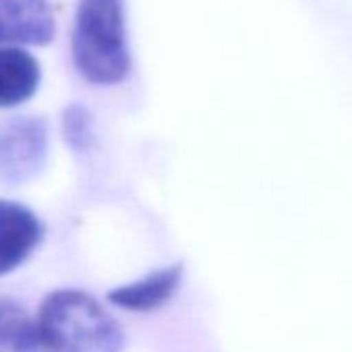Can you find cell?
<instances>
[{
    "label": "cell",
    "instance_id": "obj_1",
    "mask_svg": "<svg viewBox=\"0 0 352 352\" xmlns=\"http://www.w3.org/2000/svg\"><path fill=\"white\" fill-rule=\"evenodd\" d=\"M46 352H120L124 333L114 317L87 292L56 290L38 315Z\"/></svg>",
    "mask_w": 352,
    "mask_h": 352
},
{
    "label": "cell",
    "instance_id": "obj_2",
    "mask_svg": "<svg viewBox=\"0 0 352 352\" xmlns=\"http://www.w3.org/2000/svg\"><path fill=\"white\" fill-rule=\"evenodd\" d=\"M71 52L79 73L91 83L114 85L129 75L122 0H79Z\"/></svg>",
    "mask_w": 352,
    "mask_h": 352
},
{
    "label": "cell",
    "instance_id": "obj_3",
    "mask_svg": "<svg viewBox=\"0 0 352 352\" xmlns=\"http://www.w3.org/2000/svg\"><path fill=\"white\" fill-rule=\"evenodd\" d=\"M48 129L42 118L15 116L0 122V183L19 185L44 166Z\"/></svg>",
    "mask_w": 352,
    "mask_h": 352
},
{
    "label": "cell",
    "instance_id": "obj_4",
    "mask_svg": "<svg viewBox=\"0 0 352 352\" xmlns=\"http://www.w3.org/2000/svg\"><path fill=\"white\" fill-rule=\"evenodd\" d=\"M54 38L48 0H0V44L44 46Z\"/></svg>",
    "mask_w": 352,
    "mask_h": 352
},
{
    "label": "cell",
    "instance_id": "obj_5",
    "mask_svg": "<svg viewBox=\"0 0 352 352\" xmlns=\"http://www.w3.org/2000/svg\"><path fill=\"white\" fill-rule=\"evenodd\" d=\"M42 239L36 214L15 201L0 199V276L19 267Z\"/></svg>",
    "mask_w": 352,
    "mask_h": 352
},
{
    "label": "cell",
    "instance_id": "obj_6",
    "mask_svg": "<svg viewBox=\"0 0 352 352\" xmlns=\"http://www.w3.org/2000/svg\"><path fill=\"white\" fill-rule=\"evenodd\" d=\"M181 280H183V265L176 263L170 267H162L139 282L110 290L108 300L126 311H139V313L153 311L166 305L174 296V292L181 286Z\"/></svg>",
    "mask_w": 352,
    "mask_h": 352
},
{
    "label": "cell",
    "instance_id": "obj_7",
    "mask_svg": "<svg viewBox=\"0 0 352 352\" xmlns=\"http://www.w3.org/2000/svg\"><path fill=\"white\" fill-rule=\"evenodd\" d=\"M40 85L38 60L13 46L0 48V108L28 102Z\"/></svg>",
    "mask_w": 352,
    "mask_h": 352
},
{
    "label": "cell",
    "instance_id": "obj_8",
    "mask_svg": "<svg viewBox=\"0 0 352 352\" xmlns=\"http://www.w3.org/2000/svg\"><path fill=\"white\" fill-rule=\"evenodd\" d=\"M0 344L11 352H46L38 321L34 323L25 309L9 298H0Z\"/></svg>",
    "mask_w": 352,
    "mask_h": 352
},
{
    "label": "cell",
    "instance_id": "obj_9",
    "mask_svg": "<svg viewBox=\"0 0 352 352\" xmlns=\"http://www.w3.org/2000/svg\"><path fill=\"white\" fill-rule=\"evenodd\" d=\"M63 131L65 139L75 149H87L94 141V129H91V114L83 106H71L67 108L63 116Z\"/></svg>",
    "mask_w": 352,
    "mask_h": 352
}]
</instances>
